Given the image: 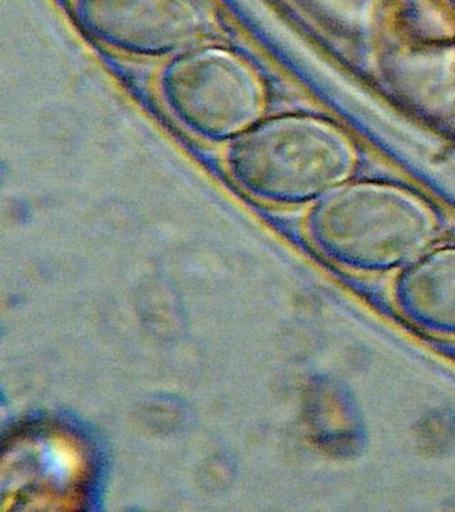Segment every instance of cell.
<instances>
[{"instance_id": "cell-5", "label": "cell", "mask_w": 455, "mask_h": 512, "mask_svg": "<svg viewBox=\"0 0 455 512\" xmlns=\"http://www.w3.org/2000/svg\"><path fill=\"white\" fill-rule=\"evenodd\" d=\"M402 315L434 334L455 336V249L417 261L394 291Z\"/></svg>"}, {"instance_id": "cell-3", "label": "cell", "mask_w": 455, "mask_h": 512, "mask_svg": "<svg viewBox=\"0 0 455 512\" xmlns=\"http://www.w3.org/2000/svg\"><path fill=\"white\" fill-rule=\"evenodd\" d=\"M74 16L92 39L140 58H173L218 26L212 0H74Z\"/></svg>"}, {"instance_id": "cell-2", "label": "cell", "mask_w": 455, "mask_h": 512, "mask_svg": "<svg viewBox=\"0 0 455 512\" xmlns=\"http://www.w3.org/2000/svg\"><path fill=\"white\" fill-rule=\"evenodd\" d=\"M313 233L342 264L384 271L416 256L430 241L434 222L405 200L350 196L323 205L313 218Z\"/></svg>"}, {"instance_id": "cell-1", "label": "cell", "mask_w": 455, "mask_h": 512, "mask_svg": "<svg viewBox=\"0 0 455 512\" xmlns=\"http://www.w3.org/2000/svg\"><path fill=\"white\" fill-rule=\"evenodd\" d=\"M159 93L171 117L207 141H233L260 122L264 108L255 67L238 52L207 43L167 61Z\"/></svg>"}, {"instance_id": "cell-4", "label": "cell", "mask_w": 455, "mask_h": 512, "mask_svg": "<svg viewBox=\"0 0 455 512\" xmlns=\"http://www.w3.org/2000/svg\"><path fill=\"white\" fill-rule=\"evenodd\" d=\"M317 134L307 121L257 122L229 142L227 173L245 192L264 200L294 201L320 186Z\"/></svg>"}]
</instances>
